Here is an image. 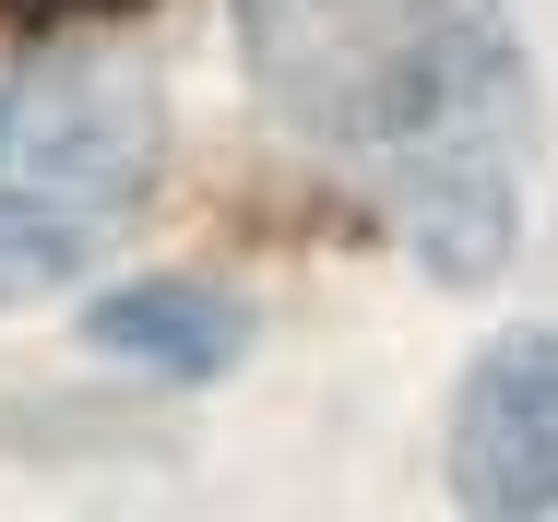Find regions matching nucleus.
<instances>
[{
  "label": "nucleus",
  "instance_id": "1",
  "mask_svg": "<svg viewBox=\"0 0 558 522\" xmlns=\"http://www.w3.org/2000/svg\"><path fill=\"white\" fill-rule=\"evenodd\" d=\"M238 48L262 107L392 214L440 286H487L511 262L535 167L511 0H238Z\"/></svg>",
  "mask_w": 558,
  "mask_h": 522
},
{
  "label": "nucleus",
  "instance_id": "2",
  "mask_svg": "<svg viewBox=\"0 0 558 522\" xmlns=\"http://www.w3.org/2000/svg\"><path fill=\"white\" fill-rule=\"evenodd\" d=\"M155 191V84L143 60H24L0 84V309L108 262Z\"/></svg>",
  "mask_w": 558,
  "mask_h": 522
},
{
  "label": "nucleus",
  "instance_id": "3",
  "mask_svg": "<svg viewBox=\"0 0 558 522\" xmlns=\"http://www.w3.org/2000/svg\"><path fill=\"white\" fill-rule=\"evenodd\" d=\"M463 511H558V332H499L451 404Z\"/></svg>",
  "mask_w": 558,
  "mask_h": 522
},
{
  "label": "nucleus",
  "instance_id": "4",
  "mask_svg": "<svg viewBox=\"0 0 558 522\" xmlns=\"http://www.w3.org/2000/svg\"><path fill=\"white\" fill-rule=\"evenodd\" d=\"M84 344L155 368V380H226L250 356V309L215 298V286H119V298L84 309Z\"/></svg>",
  "mask_w": 558,
  "mask_h": 522
},
{
  "label": "nucleus",
  "instance_id": "5",
  "mask_svg": "<svg viewBox=\"0 0 558 522\" xmlns=\"http://www.w3.org/2000/svg\"><path fill=\"white\" fill-rule=\"evenodd\" d=\"M0 12H24V24H96V12H143V0H0Z\"/></svg>",
  "mask_w": 558,
  "mask_h": 522
}]
</instances>
